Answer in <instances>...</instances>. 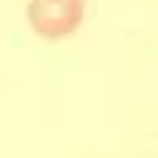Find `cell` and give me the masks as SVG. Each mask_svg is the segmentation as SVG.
I'll use <instances>...</instances> for the list:
<instances>
[{
  "instance_id": "cell-1",
  "label": "cell",
  "mask_w": 158,
  "mask_h": 158,
  "mask_svg": "<svg viewBox=\"0 0 158 158\" xmlns=\"http://www.w3.org/2000/svg\"><path fill=\"white\" fill-rule=\"evenodd\" d=\"M86 15V0H29L25 18L32 32L43 40H65L83 25Z\"/></svg>"
}]
</instances>
